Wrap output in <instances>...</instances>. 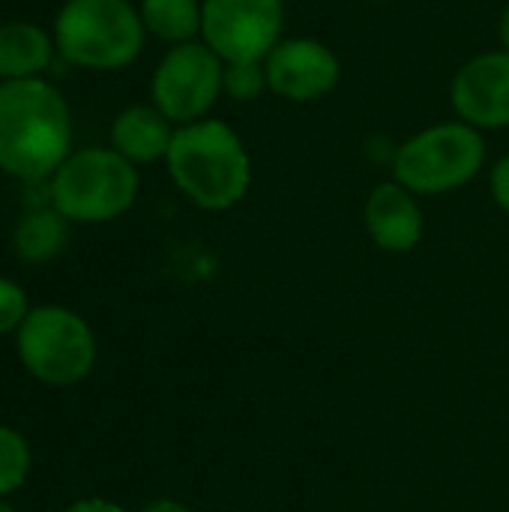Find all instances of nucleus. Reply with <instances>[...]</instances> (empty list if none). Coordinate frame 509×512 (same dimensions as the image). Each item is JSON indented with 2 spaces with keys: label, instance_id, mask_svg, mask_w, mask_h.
<instances>
[{
  "label": "nucleus",
  "instance_id": "obj_7",
  "mask_svg": "<svg viewBox=\"0 0 509 512\" xmlns=\"http://www.w3.org/2000/svg\"><path fill=\"white\" fill-rule=\"evenodd\" d=\"M222 57L207 42L171 45L153 72V105L177 126L204 120L222 93Z\"/></svg>",
  "mask_w": 509,
  "mask_h": 512
},
{
  "label": "nucleus",
  "instance_id": "obj_13",
  "mask_svg": "<svg viewBox=\"0 0 509 512\" xmlns=\"http://www.w3.org/2000/svg\"><path fill=\"white\" fill-rule=\"evenodd\" d=\"M51 63V39L30 21H6L0 24V78L24 81L39 78V72Z\"/></svg>",
  "mask_w": 509,
  "mask_h": 512
},
{
  "label": "nucleus",
  "instance_id": "obj_11",
  "mask_svg": "<svg viewBox=\"0 0 509 512\" xmlns=\"http://www.w3.org/2000/svg\"><path fill=\"white\" fill-rule=\"evenodd\" d=\"M363 222H366L372 243L393 255L417 249L423 240V228H426L417 195L411 189H405L399 180L378 183L369 192Z\"/></svg>",
  "mask_w": 509,
  "mask_h": 512
},
{
  "label": "nucleus",
  "instance_id": "obj_9",
  "mask_svg": "<svg viewBox=\"0 0 509 512\" xmlns=\"http://www.w3.org/2000/svg\"><path fill=\"white\" fill-rule=\"evenodd\" d=\"M267 84L276 96L291 102H315L327 96L342 75L339 57L318 39L291 36L282 39L264 60Z\"/></svg>",
  "mask_w": 509,
  "mask_h": 512
},
{
  "label": "nucleus",
  "instance_id": "obj_23",
  "mask_svg": "<svg viewBox=\"0 0 509 512\" xmlns=\"http://www.w3.org/2000/svg\"><path fill=\"white\" fill-rule=\"evenodd\" d=\"M0 512H15V510H12V507H9V504H6V501L0 498Z\"/></svg>",
  "mask_w": 509,
  "mask_h": 512
},
{
  "label": "nucleus",
  "instance_id": "obj_24",
  "mask_svg": "<svg viewBox=\"0 0 509 512\" xmlns=\"http://www.w3.org/2000/svg\"><path fill=\"white\" fill-rule=\"evenodd\" d=\"M366 3H384V0H366Z\"/></svg>",
  "mask_w": 509,
  "mask_h": 512
},
{
  "label": "nucleus",
  "instance_id": "obj_5",
  "mask_svg": "<svg viewBox=\"0 0 509 512\" xmlns=\"http://www.w3.org/2000/svg\"><path fill=\"white\" fill-rule=\"evenodd\" d=\"M51 207L69 222H108L126 213L138 195V171L117 150L90 147L72 153L51 177Z\"/></svg>",
  "mask_w": 509,
  "mask_h": 512
},
{
  "label": "nucleus",
  "instance_id": "obj_21",
  "mask_svg": "<svg viewBox=\"0 0 509 512\" xmlns=\"http://www.w3.org/2000/svg\"><path fill=\"white\" fill-rule=\"evenodd\" d=\"M138 512H189V507L174 501V498H156V501L144 504Z\"/></svg>",
  "mask_w": 509,
  "mask_h": 512
},
{
  "label": "nucleus",
  "instance_id": "obj_4",
  "mask_svg": "<svg viewBox=\"0 0 509 512\" xmlns=\"http://www.w3.org/2000/svg\"><path fill=\"white\" fill-rule=\"evenodd\" d=\"M486 162L480 129L450 120L411 135L393 153V180L414 195H444L468 186Z\"/></svg>",
  "mask_w": 509,
  "mask_h": 512
},
{
  "label": "nucleus",
  "instance_id": "obj_16",
  "mask_svg": "<svg viewBox=\"0 0 509 512\" xmlns=\"http://www.w3.org/2000/svg\"><path fill=\"white\" fill-rule=\"evenodd\" d=\"M264 90H270L264 60H237V63H225V72H222V93H228V96L237 99V102H252V99H258Z\"/></svg>",
  "mask_w": 509,
  "mask_h": 512
},
{
  "label": "nucleus",
  "instance_id": "obj_1",
  "mask_svg": "<svg viewBox=\"0 0 509 512\" xmlns=\"http://www.w3.org/2000/svg\"><path fill=\"white\" fill-rule=\"evenodd\" d=\"M72 117L66 99L42 78L0 84V171L45 180L69 159Z\"/></svg>",
  "mask_w": 509,
  "mask_h": 512
},
{
  "label": "nucleus",
  "instance_id": "obj_19",
  "mask_svg": "<svg viewBox=\"0 0 509 512\" xmlns=\"http://www.w3.org/2000/svg\"><path fill=\"white\" fill-rule=\"evenodd\" d=\"M489 189H492V198L495 204L509 216V153L501 156L492 168V177H489Z\"/></svg>",
  "mask_w": 509,
  "mask_h": 512
},
{
  "label": "nucleus",
  "instance_id": "obj_20",
  "mask_svg": "<svg viewBox=\"0 0 509 512\" xmlns=\"http://www.w3.org/2000/svg\"><path fill=\"white\" fill-rule=\"evenodd\" d=\"M66 512H126L120 504H111V501H102V498H84V501H75Z\"/></svg>",
  "mask_w": 509,
  "mask_h": 512
},
{
  "label": "nucleus",
  "instance_id": "obj_17",
  "mask_svg": "<svg viewBox=\"0 0 509 512\" xmlns=\"http://www.w3.org/2000/svg\"><path fill=\"white\" fill-rule=\"evenodd\" d=\"M27 471H30L27 441L18 432L0 426V498L15 492L27 480Z\"/></svg>",
  "mask_w": 509,
  "mask_h": 512
},
{
  "label": "nucleus",
  "instance_id": "obj_14",
  "mask_svg": "<svg viewBox=\"0 0 509 512\" xmlns=\"http://www.w3.org/2000/svg\"><path fill=\"white\" fill-rule=\"evenodd\" d=\"M66 237H69V219L57 213L54 207H39V210H30L18 222L12 243L24 261L42 264L60 255V249L66 246Z\"/></svg>",
  "mask_w": 509,
  "mask_h": 512
},
{
  "label": "nucleus",
  "instance_id": "obj_22",
  "mask_svg": "<svg viewBox=\"0 0 509 512\" xmlns=\"http://www.w3.org/2000/svg\"><path fill=\"white\" fill-rule=\"evenodd\" d=\"M498 36H501V48L509 51V6L501 12V21H498Z\"/></svg>",
  "mask_w": 509,
  "mask_h": 512
},
{
  "label": "nucleus",
  "instance_id": "obj_6",
  "mask_svg": "<svg viewBox=\"0 0 509 512\" xmlns=\"http://www.w3.org/2000/svg\"><path fill=\"white\" fill-rule=\"evenodd\" d=\"M18 357L42 384L69 387L90 375L96 339L81 315L63 306H39L18 327Z\"/></svg>",
  "mask_w": 509,
  "mask_h": 512
},
{
  "label": "nucleus",
  "instance_id": "obj_15",
  "mask_svg": "<svg viewBox=\"0 0 509 512\" xmlns=\"http://www.w3.org/2000/svg\"><path fill=\"white\" fill-rule=\"evenodd\" d=\"M144 30L162 42L183 45L195 42L201 33V3L198 0H141Z\"/></svg>",
  "mask_w": 509,
  "mask_h": 512
},
{
  "label": "nucleus",
  "instance_id": "obj_10",
  "mask_svg": "<svg viewBox=\"0 0 509 512\" xmlns=\"http://www.w3.org/2000/svg\"><path fill=\"white\" fill-rule=\"evenodd\" d=\"M453 111L474 129L509 126V51H486L468 60L450 87Z\"/></svg>",
  "mask_w": 509,
  "mask_h": 512
},
{
  "label": "nucleus",
  "instance_id": "obj_18",
  "mask_svg": "<svg viewBox=\"0 0 509 512\" xmlns=\"http://www.w3.org/2000/svg\"><path fill=\"white\" fill-rule=\"evenodd\" d=\"M27 318V297L24 291L12 282L0 276V336L12 333L24 324Z\"/></svg>",
  "mask_w": 509,
  "mask_h": 512
},
{
  "label": "nucleus",
  "instance_id": "obj_12",
  "mask_svg": "<svg viewBox=\"0 0 509 512\" xmlns=\"http://www.w3.org/2000/svg\"><path fill=\"white\" fill-rule=\"evenodd\" d=\"M174 123L156 105H132L117 114L111 126V150H117L132 165L159 162L168 156Z\"/></svg>",
  "mask_w": 509,
  "mask_h": 512
},
{
  "label": "nucleus",
  "instance_id": "obj_3",
  "mask_svg": "<svg viewBox=\"0 0 509 512\" xmlns=\"http://www.w3.org/2000/svg\"><path fill=\"white\" fill-rule=\"evenodd\" d=\"M144 21L129 0H66L54 21L63 60L84 69H123L144 48Z\"/></svg>",
  "mask_w": 509,
  "mask_h": 512
},
{
  "label": "nucleus",
  "instance_id": "obj_2",
  "mask_svg": "<svg viewBox=\"0 0 509 512\" xmlns=\"http://www.w3.org/2000/svg\"><path fill=\"white\" fill-rule=\"evenodd\" d=\"M165 165L177 189L210 213L240 204L252 183V159L240 135L213 117L174 129Z\"/></svg>",
  "mask_w": 509,
  "mask_h": 512
},
{
  "label": "nucleus",
  "instance_id": "obj_8",
  "mask_svg": "<svg viewBox=\"0 0 509 512\" xmlns=\"http://www.w3.org/2000/svg\"><path fill=\"white\" fill-rule=\"evenodd\" d=\"M285 0H201V42L222 63L267 60L282 42Z\"/></svg>",
  "mask_w": 509,
  "mask_h": 512
}]
</instances>
